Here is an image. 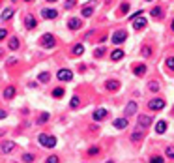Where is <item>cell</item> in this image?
<instances>
[{
    "label": "cell",
    "instance_id": "16",
    "mask_svg": "<svg viewBox=\"0 0 174 163\" xmlns=\"http://www.w3.org/2000/svg\"><path fill=\"white\" fill-rule=\"evenodd\" d=\"M111 58H112V60H122V58H124V51H120V49L112 51V53H111Z\"/></svg>",
    "mask_w": 174,
    "mask_h": 163
},
{
    "label": "cell",
    "instance_id": "27",
    "mask_svg": "<svg viewBox=\"0 0 174 163\" xmlns=\"http://www.w3.org/2000/svg\"><path fill=\"white\" fill-rule=\"evenodd\" d=\"M127 9H129V4H127V2H124V4L120 6V13H122V15H126V11H127Z\"/></svg>",
    "mask_w": 174,
    "mask_h": 163
},
{
    "label": "cell",
    "instance_id": "2",
    "mask_svg": "<svg viewBox=\"0 0 174 163\" xmlns=\"http://www.w3.org/2000/svg\"><path fill=\"white\" fill-rule=\"evenodd\" d=\"M39 43H41L43 47L51 49V47H54V36H52V34H43L41 39H39Z\"/></svg>",
    "mask_w": 174,
    "mask_h": 163
},
{
    "label": "cell",
    "instance_id": "44",
    "mask_svg": "<svg viewBox=\"0 0 174 163\" xmlns=\"http://www.w3.org/2000/svg\"><path fill=\"white\" fill-rule=\"evenodd\" d=\"M107 163H114V161H107Z\"/></svg>",
    "mask_w": 174,
    "mask_h": 163
},
{
    "label": "cell",
    "instance_id": "20",
    "mask_svg": "<svg viewBox=\"0 0 174 163\" xmlns=\"http://www.w3.org/2000/svg\"><path fill=\"white\" fill-rule=\"evenodd\" d=\"M11 17H13V9H11V8H6L4 13H2V19L7 21V19H11Z\"/></svg>",
    "mask_w": 174,
    "mask_h": 163
},
{
    "label": "cell",
    "instance_id": "42",
    "mask_svg": "<svg viewBox=\"0 0 174 163\" xmlns=\"http://www.w3.org/2000/svg\"><path fill=\"white\" fill-rule=\"evenodd\" d=\"M171 26H172V30H174V21H172V24H171Z\"/></svg>",
    "mask_w": 174,
    "mask_h": 163
},
{
    "label": "cell",
    "instance_id": "32",
    "mask_svg": "<svg viewBox=\"0 0 174 163\" xmlns=\"http://www.w3.org/2000/svg\"><path fill=\"white\" fill-rule=\"evenodd\" d=\"M167 68L174 71V58H167Z\"/></svg>",
    "mask_w": 174,
    "mask_h": 163
},
{
    "label": "cell",
    "instance_id": "7",
    "mask_svg": "<svg viewBox=\"0 0 174 163\" xmlns=\"http://www.w3.org/2000/svg\"><path fill=\"white\" fill-rule=\"evenodd\" d=\"M103 118H107V109H97V111L94 113V120L101 122Z\"/></svg>",
    "mask_w": 174,
    "mask_h": 163
},
{
    "label": "cell",
    "instance_id": "19",
    "mask_svg": "<svg viewBox=\"0 0 174 163\" xmlns=\"http://www.w3.org/2000/svg\"><path fill=\"white\" fill-rule=\"evenodd\" d=\"M135 73H137L139 77H142V75L146 73V66H144V64H139V66H135Z\"/></svg>",
    "mask_w": 174,
    "mask_h": 163
},
{
    "label": "cell",
    "instance_id": "18",
    "mask_svg": "<svg viewBox=\"0 0 174 163\" xmlns=\"http://www.w3.org/2000/svg\"><path fill=\"white\" fill-rule=\"evenodd\" d=\"M165 130H167V122H165V120H159V122L156 124V131H157V133H163Z\"/></svg>",
    "mask_w": 174,
    "mask_h": 163
},
{
    "label": "cell",
    "instance_id": "11",
    "mask_svg": "<svg viewBox=\"0 0 174 163\" xmlns=\"http://www.w3.org/2000/svg\"><path fill=\"white\" fill-rule=\"evenodd\" d=\"M139 124H141L142 128H148V126L152 124V120H150V116H146V115H141V116H139Z\"/></svg>",
    "mask_w": 174,
    "mask_h": 163
},
{
    "label": "cell",
    "instance_id": "3",
    "mask_svg": "<svg viewBox=\"0 0 174 163\" xmlns=\"http://www.w3.org/2000/svg\"><path fill=\"white\" fill-rule=\"evenodd\" d=\"M126 38H127V34H126L124 30H118V32H114V36H112V43H114V45H120L122 41H126Z\"/></svg>",
    "mask_w": 174,
    "mask_h": 163
},
{
    "label": "cell",
    "instance_id": "8",
    "mask_svg": "<svg viewBox=\"0 0 174 163\" xmlns=\"http://www.w3.org/2000/svg\"><path fill=\"white\" fill-rule=\"evenodd\" d=\"M105 88L111 90V92H114V90L120 88V83H118V81H107V83H105Z\"/></svg>",
    "mask_w": 174,
    "mask_h": 163
},
{
    "label": "cell",
    "instance_id": "24",
    "mask_svg": "<svg viewBox=\"0 0 174 163\" xmlns=\"http://www.w3.org/2000/svg\"><path fill=\"white\" fill-rule=\"evenodd\" d=\"M64 94H66L64 88H54V90H52V96H54V98H64Z\"/></svg>",
    "mask_w": 174,
    "mask_h": 163
},
{
    "label": "cell",
    "instance_id": "15",
    "mask_svg": "<svg viewBox=\"0 0 174 163\" xmlns=\"http://www.w3.org/2000/svg\"><path fill=\"white\" fill-rule=\"evenodd\" d=\"M24 24H26V28H34L36 26V19L32 15H26L24 17Z\"/></svg>",
    "mask_w": 174,
    "mask_h": 163
},
{
    "label": "cell",
    "instance_id": "46",
    "mask_svg": "<svg viewBox=\"0 0 174 163\" xmlns=\"http://www.w3.org/2000/svg\"><path fill=\"white\" fill-rule=\"evenodd\" d=\"M148 2H150V0H148Z\"/></svg>",
    "mask_w": 174,
    "mask_h": 163
},
{
    "label": "cell",
    "instance_id": "37",
    "mask_svg": "<svg viewBox=\"0 0 174 163\" xmlns=\"http://www.w3.org/2000/svg\"><path fill=\"white\" fill-rule=\"evenodd\" d=\"M150 53H152L150 47H144V49H142V54H144V56H150Z\"/></svg>",
    "mask_w": 174,
    "mask_h": 163
},
{
    "label": "cell",
    "instance_id": "13",
    "mask_svg": "<svg viewBox=\"0 0 174 163\" xmlns=\"http://www.w3.org/2000/svg\"><path fill=\"white\" fill-rule=\"evenodd\" d=\"M133 26H135V28H144V26H146V19H144V17H137V19L133 21Z\"/></svg>",
    "mask_w": 174,
    "mask_h": 163
},
{
    "label": "cell",
    "instance_id": "43",
    "mask_svg": "<svg viewBox=\"0 0 174 163\" xmlns=\"http://www.w3.org/2000/svg\"><path fill=\"white\" fill-rule=\"evenodd\" d=\"M47 2H56V0H47Z\"/></svg>",
    "mask_w": 174,
    "mask_h": 163
},
{
    "label": "cell",
    "instance_id": "29",
    "mask_svg": "<svg viewBox=\"0 0 174 163\" xmlns=\"http://www.w3.org/2000/svg\"><path fill=\"white\" fill-rule=\"evenodd\" d=\"M69 105H71V109H77V107H79V98L75 96V98L71 99V103H69Z\"/></svg>",
    "mask_w": 174,
    "mask_h": 163
},
{
    "label": "cell",
    "instance_id": "21",
    "mask_svg": "<svg viewBox=\"0 0 174 163\" xmlns=\"http://www.w3.org/2000/svg\"><path fill=\"white\" fill-rule=\"evenodd\" d=\"M81 13H82V15H84V17H90V15H92V13H94V8H92V6H84V8H82V11H81Z\"/></svg>",
    "mask_w": 174,
    "mask_h": 163
},
{
    "label": "cell",
    "instance_id": "4",
    "mask_svg": "<svg viewBox=\"0 0 174 163\" xmlns=\"http://www.w3.org/2000/svg\"><path fill=\"white\" fill-rule=\"evenodd\" d=\"M148 107H150L152 111H159V109H163V107H165V101L157 98V99H152V101L148 103Z\"/></svg>",
    "mask_w": 174,
    "mask_h": 163
},
{
    "label": "cell",
    "instance_id": "17",
    "mask_svg": "<svg viewBox=\"0 0 174 163\" xmlns=\"http://www.w3.org/2000/svg\"><path fill=\"white\" fill-rule=\"evenodd\" d=\"M13 96H15V88H13V86H7V88L4 90V98H6V99H11Z\"/></svg>",
    "mask_w": 174,
    "mask_h": 163
},
{
    "label": "cell",
    "instance_id": "33",
    "mask_svg": "<svg viewBox=\"0 0 174 163\" xmlns=\"http://www.w3.org/2000/svg\"><path fill=\"white\" fill-rule=\"evenodd\" d=\"M150 163H165V161H163V158H161V156H156V158H152V160H150Z\"/></svg>",
    "mask_w": 174,
    "mask_h": 163
},
{
    "label": "cell",
    "instance_id": "38",
    "mask_svg": "<svg viewBox=\"0 0 174 163\" xmlns=\"http://www.w3.org/2000/svg\"><path fill=\"white\" fill-rule=\"evenodd\" d=\"M47 163H58V158H56V156H51V158L47 160Z\"/></svg>",
    "mask_w": 174,
    "mask_h": 163
},
{
    "label": "cell",
    "instance_id": "41",
    "mask_svg": "<svg viewBox=\"0 0 174 163\" xmlns=\"http://www.w3.org/2000/svg\"><path fill=\"white\" fill-rule=\"evenodd\" d=\"M73 4H75V0H67V2H66V8H71Z\"/></svg>",
    "mask_w": 174,
    "mask_h": 163
},
{
    "label": "cell",
    "instance_id": "45",
    "mask_svg": "<svg viewBox=\"0 0 174 163\" xmlns=\"http://www.w3.org/2000/svg\"><path fill=\"white\" fill-rule=\"evenodd\" d=\"M26 2H30V0H26Z\"/></svg>",
    "mask_w": 174,
    "mask_h": 163
},
{
    "label": "cell",
    "instance_id": "23",
    "mask_svg": "<svg viewBox=\"0 0 174 163\" xmlns=\"http://www.w3.org/2000/svg\"><path fill=\"white\" fill-rule=\"evenodd\" d=\"M148 88H150L152 92H157V90H159V83H157V81H150V83H148Z\"/></svg>",
    "mask_w": 174,
    "mask_h": 163
},
{
    "label": "cell",
    "instance_id": "9",
    "mask_svg": "<svg viewBox=\"0 0 174 163\" xmlns=\"http://www.w3.org/2000/svg\"><path fill=\"white\" fill-rule=\"evenodd\" d=\"M135 113H137V103L135 101H129V105L126 107V116H131Z\"/></svg>",
    "mask_w": 174,
    "mask_h": 163
},
{
    "label": "cell",
    "instance_id": "31",
    "mask_svg": "<svg viewBox=\"0 0 174 163\" xmlns=\"http://www.w3.org/2000/svg\"><path fill=\"white\" fill-rule=\"evenodd\" d=\"M22 161H34V154H24L22 156Z\"/></svg>",
    "mask_w": 174,
    "mask_h": 163
},
{
    "label": "cell",
    "instance_id": "36",
    "mask_svg": "<svg viewBox=\"0 0 174 163\" xmlns=\"http://www.w3.org/2000/svg\"><path fill=\"white\" fill-rule=\"evenodd\" d=\"M167 156L174 160V146H169V148H167Z\"/></svg>",
    "mask_w": 174,
    "mask_h": 163
},
{
    "label": "cell",
    "instance_id": "12",
    "mask_svg": "<svg viewBox=\"0 0 174 163\" xmlns=\"http://www.w3.org/2000/svg\"><path fill=\"white\" fill-rule=\"evenodd\" d=\"M41 13H43V17H45V19H54V17L58 15V11H56V9H43Z\"/></svg>",
    "mask_w": 174,
    "mask_h": 163
},
{
    "label": "cell",
    "instance_id": "1",
    "mask_svg": "<svg viewBox=\"0 0 174 163\" xmlns=\"http://www.w3.org/2000/svg\"><path fill=\"white\" fill-rule=\"evenodd\" d=\"M37 141H39L43 146H47V148H54V146H56V139H54V137H49V135H45V133H41V135L37 137Z\"/></svg>",
    "mask_w": 174,
    "mask_h": 163
},
{
    "label": "cell",
    "instance_id": "39",
    "mask_svg": "<svg viewBox=\"0 0 174 163\" xmlns=\"http://www.w3.org/2000/svg\"><path fill=\"white\" fill-rule=\"evenodd\" d=\"M6 36H7V32H6V28H2V30H0V39H4Z\"/></svg>",
    "mask_w": 174,
    "mask_h": 163
},
{
    "label": "cell",
    "instance_id": "35",
    "mask_svg": "<svg viewBox=\"0 0 174 163\" xmlns=\"http://www.w3.org/2000/svg\"><path fill=\"white\" fill-rule=\"evenodd\" d=\"M97 152H99V148H97V146H92V148L88 150V154H90V156H96Z\"/></svg>",
    "mask_w": 174,
    "mask_h": 163
},
{
    "label": "cell",
    "instance_id": "6",
    "mask_svg": "<svg viewBox=\"0 0 174 163\" xmlns=\"http://www.w3.org/2000/svg\"><path fill=\"white\" fill-rule=\"evenodd\" d=\"M13 148H15V143H13V141H4V143H2V152H4V154H9Z\"/></svg>",
    "mask_w": 174,
    "mask_h": 163
},
{
    "label": "cell",
    "instance_id": "30",
    "mask_svg": "<svg viewBox=\"0 0 174 163\" xmlns=\"http://www.w3.org/2000/svg\"><path fill=\"white\" fill-rule=\"evenodd\" d=\"M47 118H49V115H45V113H43V115L37 118V124H45V122H47Z\"/></svg>",
    "mask_w": 174,
    "mask_h": 163
},
{
    "label": "cell",
    "instance_id": "25",
    "mask_svg": "<svg viewBox=\"0 0 174 163\" xmlns=\"http://www.w3.org/2000/svg\"><path fill=\"white\" fill-rule=\"evenodd\" d=\"M19 47V39L17 38H11L9 39V49H17Z\"/></svg>",
    "mask_w": 174,
    "mask_h": 163
},
{
    "label": "cell",
    "instance_id": "26",
    "mask_svg": "<svg viewBox=\"0 0 174 163\" xmlns=\"http://www.w3.org/2000/svg\"><path fill=\"white\" fill-rule=\"evenodd\" d=\"M49 79H51L49 73H39V81H41V83H49Z\"/></svg>",
    "mask_w": 174,
    "mask_h": 163
},
{
    "label": "cell",
    "instance_id": "14",
    "mask_svg": "<svg viewBox=\"0 0 174 163\" xmlns=\"http://www.w3.org/2000/svg\"><path fill=\"white\" fill-rule=\"evenodd\" d=\"M114 128H118V130L127 128V120H126V118H116V120H114Z\"/></svg>",
    "mask_w": 174,
    "mask_h": 163
},
{
    "label": "cell",
    "instance_id": "5",
    "mask_svg": "<svg viewBox=\"0 0 174 163\" xmlns=\"http://www.w3.org/2000/svg\"><path fill=\"white\" fill-rule=\"evenodd\" d=\"M58 79H60V81H71V79H73V73H71L69 69H60V71H58Z\"/></svg>",
    "mask_w": 174,
    "mask_h": 163
},
{
    "label": "cell",
    "instance_id": "28",
    "mask_svg": "<svg viewBox=\"0 0 174 163\" xmlns=\"http://www.w3.org/2000/svg\"><path fill=\"white\" fill-rule=\"evenodd\" d=\"M131 139H133V141H141V139H142V133H141V131H137V130H135V133H133V135H131Z\"/></svg>",
    "mask_w": 174,
    "mask_h": 163
},
{
    "label": "cell",
    "instance_id": "10",
    "mask_svg": "<svg viewBox=\"0 0 174 163\" xmlns=\"http://www.w3.org/2000/svg\"><path fill=\"white\" fill-rule=\"evenodd\" d=\"M81 24H82V23H81V19H75V17H73V19H69V23H67V26H69L71 30L81 28Z\"/></svg>",
    "mask_w": 174,
    "mask_h": 163
},
{
    "label": "cell",
    "instance_id": "40",
    "mask_svg": "<svg viewBox=\"0 0 174 163\" xmlns=\"http://www.w3.org/2000/svg\"><path fill=\"white\" fill-rule=\"evenodd\" d=\"M103 53H105L103 49H97V51H96V56H103Z\"/></svg>",
    "mask_w": 174,
    "mask_h": 163
},
{
    "label": "cell",
    "instance_id": "34",
    "mask_svg": "<svg viewBox=\"0 0 174 163\" xmlns=\"http://www.w3.org/2000/svg\"><path fill=\"white\" fill-rule=\"evenodd\" d=\"M152 15H154V17H159V15H161V8H154V9H152Z\"/></svg>",
    "mask_w": 174,
    "mask_h": 163
},
{
    "label": "cell",
    "instance_id": "22",
    "mask_svg": "<svg viewBox=\"0 0 174 163\" xmlns=\"http://www.w3.org/2000/svg\"><path fill=\"white\" fill-rule=\"evenodd\" d=\"M82 53H84V47H82V45H81V43H79V45H75V47H73V54H77V56H81V54H82Z\"/></svg>",
    "mask_w": 174,
    "mask_h": 163
}]
</instances>
